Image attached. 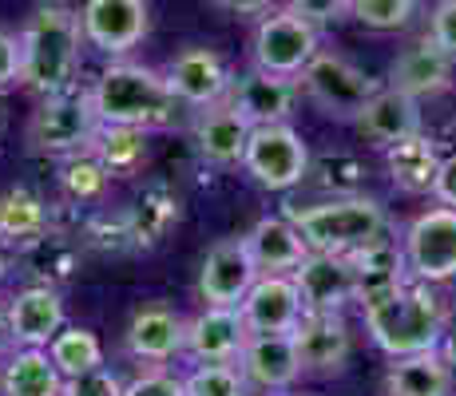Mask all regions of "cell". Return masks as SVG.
<instances>
[{"label": "cell", "instance_id": "6da1fadb", "mask_svg": "<svg viewBox=\"0 0 456 396\" xmlns=\"http://www.w3.org/2000/svg\"><path fill=\"white\" fill-rule=\"evenodd\" d=\"M80 40L84 28L72 8L60 4V0L37 4L20 28V79L44 100L72 92L76 72H80Z\"/></svg>", "mask_w": 456, "mask_h": 396}, {"label": "cell", "instance_id": "7a4b0ae2", "mask_svg": "<svg viewBox=\"0 0 456 396\" xmlns=\"http://www.w3.org/2000/svg\"><path fill=\"white\" fill-rule=\"evenodd\" d=\"M365 329H370L373 345L385 349L393 360L417 357L441 349V337L449 329V313L444 302L425 286V281H409L385 302L365 305Z\"/></svg>", "mask_w": 456, "mask_h": 396}, {"label": "cell", "instance_id": "3957f363", "mask_svg": "<svg viewBox=\"0 0 456 396\" xmlns=\"http://www.w3.org/2000/svg\"><path fill=\"white\" fill-rule=\"evenodd\" d=\"M92 103L100 123L116 127H167L175 119V92L163 72L143 64H111L92 87Z\"/></svg>", "mask_w": 456, "mask_h": 396}, {"label": "cell", "instance_id": "277c9868", "mask_svg": "<svg viewBox=\"0 0 456 396\" xmlns=\"http://www.w3.org/2000/svg\"><path fill=\"white\" fill-rule=\"evenodd\" d=\"M286 218L318 254H357L389 230L385 206L365 195H341L318 206H290Z\"/></svg>", "mask_w": 456, "mask_h": 396}, {"label": "cell", "instance_id": "5b68a950", "mask_svg": "<svg viewBox=\"0 0 456 396\" xmlns=\"http://www.w3.org/2000/svg\"><path fill=\"white\" fill-rule=\"evenodd\" d=\"M103 123L95 116L92 92H64V95H48L40 103V111L32 116V147L44 155H84L92 151V139Z\"/></svg>", "mask_w": 456, "mask_h": 396}, {"label": "cell", "instance_id": "8992f818", "mask_svg": "<svg viewBox=\"0 0 456 396\" xmlns=\"http://www.w3.org/2000/svg\"><path fill=\"white\" fill-rule=\"evenodd\" d=\"M318 56V28L297 12H266L254 28V68L270 76H302Z\"/></svg>", "mask_w": 456, "mask_h": 396}, {"label": "cell", "instance_id": "52a82bcc", "mask_svg": "<svg viewBox=\"0 0 456 396\" xmlns=\"http://www.w3.org/2000/svg\"><path fill=\"white\" fill-rule=\"evenodd\" d=\"M247 174L266 190H290L310 171V151H305L302 135L290 123H270V127H254L247 158H242Z\"/></svg>", "mask_w": 456, "mask_h": 396}, {"label": "cell", "instance_id": "ba28073f", "mask_svg": "<svg viewBox=\"0 0 456 396\" xmlns=\"http://www.w3.org/2000/svg\"><path fill=\"white\" fill-rule=\"evenodd\" d=\"M302 87L326 116H338V119H357L365 111V103L377 95V84L362 68H354L341 56H330V52H318L305 64Z\"/></svg>", "mask_w": 456, "mask_h": 396}, {"label": "cell", "instance_id": "9c48e42d", "mask_svg": "<svg viewBox=\"0 0 456 396\" xmlns=\"http://www.w3.org/2000/svg\"><path fill=\"white\" fill-rule=\"evenodd\" d=\"M405 262H409V274L425 281V286L456 278V210L452 206H433L409 222Z\"/></svg>", "mask_w": 456, "mask_h": 396}, {"label": "cell", "instance_id": "30bf717a", "mask_svg": "<svg viewBox=\"0 0 456 396\" xmlns=\"http://www.w3.org/2000/svg\"><path fill=\"white\" fill-rule=\"evenodd\" d=\"M258 281V266H254L247 238H223L207 250L203 270H199V297L207 305H223V310H239L242 297Z\"/></svg>", "mask_w": 456, "mask_h": 396}, {"label": "cell", "instance_id": "8fae6325", "mask_svg": "<svg viewBox=\"0 0 456 396\" xmlns=\"http://www.w3.org/2000/svg\"><path fill=\"white\" fill-rule=\"evenodd\" d=\"M290 278H294L297 294H302L305 313H341L357 294L349 254H318V250H310L305 254V262L294 270Z\"/></svg>", "mask_w": 456, "mask_h": 396}, {"label": "cell", "instance_id": "7c38bea8", "mask_svg": "<svg viewBox=\"0 0 456 396\" xmlns=\"http://www.w3.org/2000/svg\"><path fill=\"white\" fill-rule=\"evenodd\" d=\"M80 28L92 48L124 56L147 36V0H87Z\"/></svg>", "mask_w": 456, "mask_h": 396}, {"label": "cell", "instance_id": "4fadbf2b", "mask_svg": "<svg viewBox=\"0 0 456 396\" xmlns=\"http://www.w3.org/2000/svg\"><path fill=\"white\" fill-rule=\"evenodd\" d=\"M239 313L250 333H294L305 317V305L290 274H258Z\"/></svg>", "mask_w": 456, "mask_h": 396}, {"label": "cell", "instance_id": "5bb4252c", "mask_svg": "<svg viewBox=\"0 0 456 396\" xmlns=\"http://www.w3.org/2000/svg\"><path fill=\"white\" fill-rule=\"evenodd\" d=\"M167 84H171L175 100L191 103V108H215L231 95V72H226L223 56L210 48H187L171 60L167 68Z\"/></svg>", "mask_w": 456, "mask_h": 396}, {"label": "cell", "instance_id": "9a60e30c", "mask_svg": "<svg viewBox=\"0 0 456 396\" xmlns=\"http://www.w3.org/2000/svg\"><path fill=\"white\" fill-rule=\"evenodd\" d=\"M290 337L297 345L302 373H341L349 353H354V333H349L341 313H305Z\"/></svg>", "mask_w": 456, "mask_h": 396}, {"label": "cell", "instance_id": "2e32d148", "mask_svg": "<svg viewBox=\"0 0 456 396\" xmlns=\"http://www.w3.org/2000/svg\"><path fill=\"white\" fill-rule=\"evenodd\" d=\"M226 103H231L250 127L290 123L294 108H297V84L286 76H270V72H258V68H254L250 76H242L231 84Z\"/></svg>", "mask_w": 456, "mask_h": 396}, {"label": "cell", "instance_id": "e0dca14e", "mask_svg": "<svg viewBox=\"0 0 456 396\" xmlns=\"http://www.w3.org/2000/svg\"><path fill=\"white\" fill-rule=\"evenodd\" d=\"M239 368L247 384L266 392H282L302 376V360L290 333H250L239 353Z\"/></svg>", "mask_w": 456, "mask_h": 396}, {"label": "cell", "instance_id": "ac0fdd59", "mask_svg": "<svg viewBox=\"0 0 456 396\" xmlns=\"http://www.w3.org/2000/svg\"><path fill=\"white\" fill-rule=\"evenodd\" d=\"M349 266H354V286H357L354 302H362V310L409 286L405 246H397L393 238H377L365 250L349 254Z\"/></svg>", "mask_w": 456, "mask_h": 396}, {"label": "cell", "instance_id": "d6986e66", "mask_svg": "<svg viewBox=\"0 0 456 396\" xmlns=\"http://www.w3.org/2000/svg\"><path fill=\"white\" fill-rule=\"evenodd\" d=\"M250 329L239 310H223V305H207L199 317L187 321V353L199 365H231L239 360L247 345Z\"/></svg>", "mask_w": 456, "mask_h": 396}, {"label": "cell", "instance_id": "ffe728a7", "mask_svg": "<svg viewBox=\"0 0 456 396\" xmlns=\"http://www.w3.org/2000/svg\"><path fill=\"white\" fill-rule=\"evenodd\" d=\"M8 325L20 349H48L64 329V302L52 286H28L8 302Z\"/></svg>", "mask_w": 456, "mask_h": 396}, {"label": "cell", "instance_id": "44dd1931", "mask_svg": "<svg viewBox=\"0 0 456 396\" xmlns=\"http://www.w3.org/2000/svg\"><path fill=\"white\" fill-rule=\"evenodd\" d=\"M452 60L456 56H449L433 36H425V40L409 44V48L393 60L389 87L413 95V100H420V95H436L452 84Z\"/></svg>", "mask_w": 456, "mask_h": 396}, {"label": "cell", "instance_id": "7402d4cb", "mask_svg": "<svg viewBox=\"0 0 456 396\" xmlns=\"http://www.w3.org/2000/svg\"><path fill=\"white\" fill-rule=\"evenodd\" d=\"M354 123L370 143L393 147V143H401V139L420 135V108L413 95L397 92V87H377V95L365 103V111Z\"/></svg>", "mask_w": 456, "mask_h": 396}, {"label": "cell", "instance_id": "603a6c76", "mask_svg": "<svg viewBox=\"0 0 456 396\" xmlns=\"http://www.w3.org/2000/svg\"><path fill=\"white\" fill-rule=\"evenodd\" d=\"M250 131H254L250 123L223 100V103H215V108H203V116L195 119V147L207 163L234 166L247 158Z\"/></svg>", "mask_w": 456, "mask_h": 396}, {"label": "cell", "instance_id": "cb8c5ba5", "mask_svg": "<svg viewBox=\"0 0 456 396\" xmlns=\"http://www.w3.org/2000/svg\"><path fill=\"white\" fill-rule=\"evenodd\" d=\"M187 349V321L167 305H143L127 325V353L139 360H171Z\"/></svg>", "mask_w": 456, "mask_h": 396}, {"label": "cell", "instance_id": "d4e9b609", "mask_svg": "<svg viewBox=\"0 0 456 396\" xmlns=\"http://www.w3.org/2000/svg\"><path fill=\"white\" fill-rule=\"evenodd\" d=\"M247 250L254 266H258V274H294L305 262L310 246H305V238L297 234L290 218H262L247 234Z\"/></svg>", "mask_w": 456, "mask_h": 396}, {"label": "cell", "instance_id": "484cf974", "mask_svg": "<svg viewBox=\"0 0 456 396\" xmlns=\"http://www.w3.org/2000/svg\"><path fill=\"white\" fill-rule=\"evenodd\" d=\"M385 166H389V179L397 182L405 195H433L436 171H441V155H436L433 139L420 131L413 139H401V143L385 147Z\"/></svg>", "mask_w": 456, "mask_h": 396}, {"label": "cell", "instance_id": "4316f807", "mask_svg": "<svg viewBox=\"0 0 456 396\" xmlns=\"http://www.w3.org/2000/svg\"><path fill=\"white\" fill-rule=\"evenodd\" d=\"M385 396H452V368L436 349L397 357L385 373Z\"/></svg>", "mask_w": 456, "mask_h": 396}, {"label": "cell", "instance_id": "83f0119b", "mask_svg": "<svg viewBox=\"0 0 456 396\" xmlns=\"http://www.w3.org/2000/svg\"><path fill=\"white\" fill-rule=\"evenodd\" d=\"M0 392L4 396H60L64 392V373L48 349H16L0 368Z\"/></svg>", "mask_w": 456, "mask_h": 396}, {"label": "cell", "instance_id": "f1b7e54d", "mask_svg": "<svg viewBox=\"0 0 456 396\" xmlns=\"http://www.w3.org/2000/svg\"><path fill=\"white\" fill-rule=\"evenodd\" d=\"M179 218V198L171 187H151L143 190V198L131 206L127 214V234L135 246H151L171 230V222Z\"/></svg>", "mask_w": 456, "mask_h": 396}, {"label": "cell", "instance_id": "f546056e", "mask_svg": "<svg viewBox=\"0 0 456 396\" xmlns=\"http://www.w3.org/2000/svg\"><path fill=\"white\" fill-rule=\"evenodd\" d=\"M48 234V210L44 202L24 187H12L0 195V238L8 242H37Z\"/></svg>", "mask_w": 456, "mask_h": 396}, {"label": "cell", "instance_id": "4dcf8cb0", "mask_svg": "<svg viewBox=\"0 0 456 396\" xmlns=\"http://www.w3.org/2000/svg\"><path fill=\"white\" fill-rule=\"evenodd\" d=\"M92 155L108 166V174H124L135 171L147 155V131L139 127H116V123H103L92 139Z\"/></svg>", "mask_w": 456, "mask_h": 396}, {"label": "cell", "instance_id": "1f68e13d", "mask_svg": "<svg viewBox=\"0 0 456 396\" xmlns=\"http://www.w3.org/2000/svg\"><path fill=\"white\" fill-rule=\"evenodd\" d=\"M48 357L56 360V368L64 376H80V373H92V368L103 365V345L92 329L68 325V329H60L56 341L48 345Z\"/></svg>", "mask_w": 456, "mask_h": 396}, {"label": "cell", "instance_id": "d6a6232c", "mask_svg": "<svg viewBox=\"0 0 456 396\" xmlns=\"http://www.w3.org/2000/svg\"><path fill=\"white\" fill-rule=\"evenodd\" d=\"M60 182H64L68 198L76 202H95L108 190V166L100 163L92 151L87 155H72L64 166V174H60Z\"/></svg>", "mask_w": 456, "mask_h": 396}, {"label": "cell", "instance_id": "836d02e7", "mask_svg": "<svg viewBox=\"0 0 456 396\" xmlns=\"http://www.w3.org/2000/svg\"><path fill=\"white\" fill-rule=\"evenodd\" d=\"M183 389H187V396H250L247 376L234 365H199L183 381Z\"/></svg>", "mask_w": 456, "mask_h": 396}, {"label": "cell", "instance_id": "e575fe53", "mask_svg": "<svg viewBox=\"0 0 456 396\" xmlns=\"http://www.w3.org/2000/svg\"><path fill=\"white\" fill-rule=\"evenodd\" d=\"M420 0H349V12L365 24V28L389 32V28H405L413 20Z\"/></svg>", "mask_w": 456, "mask_h": 396}, {"label": "cell", "instance_id": "d590c367", "mask_svg": "<svg viewBox=\"0 0 456 396\" xmlns=\"http://www.w3.org/2000/svg\"><path fill=\"white\" fill-rule=\"evenodd\" d=\"M60 396H124V384L111 368H92L80 376H64V392Z\"/></svg>", "mask_w": 456, "mask_h": 396}, {"label": "cell", "instance_id": "8d00e7d4", "mask_svg": "<svg viewBox=\"0 0 456 396\" xmlns=\"http://www.w3.org/2000/svg\"><path fill=\"white\" fill-rule=\"evenodd\" d=\"M124 396H187V389H183V381H175L171 373H143L135 376L131 384H124Z\"/></svg>", "mask_w": 456, "mask_h": 396}, {"label": "cell", "instance_id": "74e56055", "mask_svg": "<svg viewBox=\"0 0 456 396\" xmlns=\"http://www.w3.org/2000/svg\"><path fill=\"white\" fill-rule=\"evenodd\" d=\"M428 36L441 44L449 56H456V0H441L428 20Z\"/></svg>", "mask_w": 456, "mask_h": 396}, {"label": "cell", "instance_id": "f35d334b", "mask_svg": "<svg viewBox=\"0 0 456 396\" xmlns=\"http://www.w3.org/2000/svg\"><path fill=\"white\" fill-rule=\"evenodd\" d=\"M349 8V0H290V12L310 24H333Z\"/></svg>", "mask_w": 456, "mask_h": 396}, {"label": "cell", "instance_id": "ab89813d", "mask_svg": "<svg viewBox=\"0 0 456 396\" xmlns=\"http://www.w3.org/2000/svg\"><path fill=\"white\" fill-rule=\"evenodd\" d=\"M24 72V60H20V36H8L0 32V87L16 84Z\"/></svg>", "mask_w": 456, "mask_h": 396}, {"label": "cell", "instance_id": "60d3db41", "mask_svg": "<svg viewBox=\"0 0 456 396\" xmlns=\"http://www.w3.org/2000/svg\"><path fill=\"white\" fill-rule=\"evenodd\" d=\"M433 195L444 202V206L456 210V155H444L441 158V171H436V187Z\"/></svg>", "mask_w": 456, "mask_h": 396}, {"label": "cell", "instance_id": "b9f144b4", "mask_svg": "<svg viewBox=\"0 0 456 396\" xmlns=\"http://www.w3.org/2000/svg\"><path fill=\"white\" fill-rule=\"evenodd\" d=\"M215 4L223 8V12H231V16H242V20H250V16H266L274 0H215Z\"/></svg>", "mask_w": 456, "mask_h": 396}, {"label": "cell", "instance_id": "7bdbcfd3", "mask_svg": "<svg viewBox=\"0 0 456 396\" xmlns=\"http://www.w3.org/2000/svg\"><path fill=\"white\" fill-rule=\"evenodd\" d=\"M436 353H441V357H444V365H449L452 373H456V321L449 325V329H444V337H441V349H436Z\"/></svg>", "mask_w": 456, "mask_h": 396}, {"label": "cell", "instance_id": "ee69618b", "mask_svg": "<svg viewBox=\"0 0 456 396\" xmlns=\"http://www.w3.org/2000/svg\"><path fill=\"white\" fill-rule=\"evenodd\" d=\"M12 345H16V337H12V325H8V310L0 305V357L12 353Z\"/></svg>", "mask_w": 456, "mask_h": 396}, {"label": "cell", "instance_id": "f6af8a7d", "mask_svg": "<svg viewBox=\"0 0 456 396\" xmlns=\"http://www.w3.org/2000/svg\"><path fill=\"white\" fill-rule=\"evenodd\" d=\"M4 274H8V262H4V254H0V281H4Z\"/></svg>", "mask_w": 456, "mask_h": 396}]
</instances>
